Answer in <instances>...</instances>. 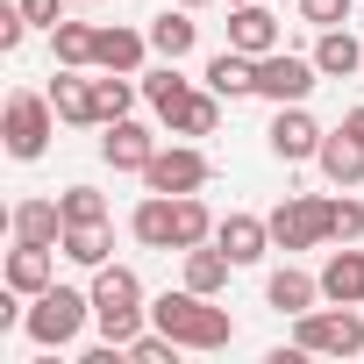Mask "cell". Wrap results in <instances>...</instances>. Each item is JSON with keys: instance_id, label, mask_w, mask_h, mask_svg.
Segmentation results:
<instances>
[{"instance_id": "1", "label": "cell", "mask_w": 364, "mask_h": 364, "mask_svg": "<svg viewBox=\"0 0 364 364\" xmlns=\"http://www.w3.org/2000/svg\"><path fill=\"white\" fill-rule=\"evenodd\" d=\"M150 328H164V336H178L186 350H229L236 343V321H229V307H208V293H157L150 300Z\"/></svg>"}, {"instance_id": "2", "label": "cell", "mask_w": 364, "mask_h": 364, "mask_svg": "<svg viewBox=\"0 0 364 364\" xmlns=\"http://www.w3.org/2000/svg\"><path fill=\"white\" fill-rule=\"evenodd\" d=\"M93 321H100V336L122 343V350L143 336L150 307H143V279H136L129 264H100V272H93Z\"/></svg>"}, {"instance_id": "3", "label": "cell", "mask_w": 364, "mask_h": 364, "mask_svg": "<svg viewBox=\"0 0 364 364\" xmlns=\"http://www.w3.org/2000/svg\"><path fill=\"white\" fill-rule=\"evenodd\" d=\"M93 321V293H79V286H50V293H36L29 300V343L36 350H65V343H79V328Z\"/></svg>"}, {"instance_id": "4", "label": "cell", "mask_w": 364, "mask_h": 364, "mask_svg": "<svg viewBox=\"0 0 364 364\" xmlns=\"http://www.w3.org/2000/svg\"><path fill=\"white\" fill-rule=\"evenodd\" d=\"M293 343L307 350V357H357L364 350V314L357 307H307V314H293Z\"/></svg>"}, {"instance_id": "5", "label": "cell", "mask_w": 364, "mask_h": 364, "mask_svg": "<svg viewBox=\"0 0 364 364\" xmlns=\"http://www.w3.org/2000/svg\"><path fill=\"white\" fill-rule=\"evenodd\" d=\"M272 243H279V250H314V243H328V200H321V193H286V200L272 208Z\"/></svg>"}, {"instance_id": "6", "label": "cell", "mask_w": 364, "mask_h": 364, "mask_svg": "<svg viewBox=\"0 0 364 364\" xmlns=\"http://www.w3.org/2000/svg\"><path fill=\"white\" fill-rule=\"evenodd\" d=\"M50 122H58V107H50V93H15L8 100V122H0V129H8V157H43L50 150Z\"/></svg>"}, {"instance_id": "7", "label": "cell", "mask_w": 364, "mask_h": 364, "mask_svg": "<svg viewBox=\"0 0 364 364\" xmlns=\"http://www.w3.org/2000/svg\"><path fill=\"white\" fill-rule=\"evenodd\" d=\"M314 79H321V65H314V58H293V50H272V58H257V93H264L272 107H293V100H307V93H314Z\"/></svg>"}, {"instance_id": "8", "label": "cell", "mask_w": 364, "mask_h": 364, "mask_svg": "<svg viewBox=\"0 0 364 364\" xmlns=\"http://www.w3.org/2000/svg\"><path fill=\"white\" fill-rule=\"evenodd\" d=\"M208 171H215V164H208L193 143H171V150H157V157L143 164V186H150V193H200Z\"/></svg>"}, {"instance_id": "9", "label": "cell", "mask_w": 364, "mask_h": 364, "mask_svg": "<svg viewBox=\"0 0 364 364\" xmlns=\"http://www.w3.org/2000/svg\"><path fill=\"white\" fill-rule=\"evenodd\" d=\"M321 136H328V129H314V114H307L300 100H293V107H279V114H272V129H264V143H272V157H279V164H307V157L321 150Z\"/></svg>"}, {"instance_id": "10", "label": "cell", "mask_w": 364, "mask_h": 364, "mask_svg": "<svg viewBox=\"0 0 364 364\" xmlns=\"http://www.w3.org/2000/svg\"><path fill=\"white\" fill-rule=\"evenodd\" d=\"M229 50H243V58H272V50H279V22H272L264 0H236V15H229Z\"/></svg>"}, {"instance_id": "11", "label": "cell", "mask_w": 364, "mask_h": 364, "mask_svg": "<svg viewBox=\"0 0 364 364\" xmlns=\"http://www.w3.org/2000/svg\"><path fill=\"white\" fill-rule=\"evenodd\" d=\"M314 279H321V300H336V307H364V250H357V243L328 250V264H321Z\"/></svg>"}, {"instance_id": "12", "label": "cell", "mask_w": 364, "mask_h": 364, "mask_svg": "<svg viewBox=\"0 0 364 364\" xmlns=\"http://www.w3.org/2000/svg\"><path fill=\"white\" fill-rule=\"evenodd\" d=\"M100 157H107L114 171H143V164L157 157V136H150L143 122H129V114H122V122H107V136H100Z\"/></svg>"}, {"instance_id": "13", "label": "cell", "mask_w": 364, "mask_h": 364, "mask_svg": "<svg viewBox=\"0 0 364 364\" xmlns=\"http://www.w3.org/2000/svg\"><path fill=\"white\" fill-rule=\"evenodd\" d=\"M8 286H15L22 300L50 293V286H58V257H50V243H15V250H8Z\"/></svg>"}, {"instance_id": "14", "label": "cell", "mask_w": 364, "mask_h": 364, "mask_svg": "<svg viewBox=\"0 0 364 364\" xmlns=\"http://www.w3.org/2000/svg\"><path fill=\"white\" fill-rule=\"evenodd\" d=\"M314 164H321V178H328V186H364V143H357L350 129H336V136H321V150H314Z\"/></svg>"}, {"instance_id": "15", "label": "cell", "mask_w": 364, "mask_h": 364, "mask_svg": "<svg viewBox=\"0 0 364 364\" xmlns=\"http://www.w3.org/2000/svg\"><path fill=\"white\" fill-rule=\"evenodd\" d=\"M143 50H150V29H100L93 36V65L100 72H143Z\"/></svg>"}, {"instance_id": "16", "label": "cell", "mask_w": 364, "mask_h": 364, "mask_svg": "<svg viewBox=\"0 0 364 364\" xmlns=\"http://www.w3.org/2000/svg\"><path fill=\"white\" fill-rule=\"evenodd\" d=\"M215 243H222L236 264H257V257L272 250V222H257V215H222V222H215Z\"/></svg>"}, {"instance_id": "17", "label": "cell", "mask_w": 364, "mask_h": 364, "mask_svg": "<svg viewBox=\"0 0 364 364\" xmlns=\"http://www.w3.org/2000/svg\"><path fill=\"white\" fill-rule=\"evenodd\" d=\"M8 222H15V243H50V250L65 243V200H22Z\"/></svg>"}, {"instance_id": "18", "label": "cell", "mask_w": 364, "mask_h": 364, "mask_svg": "<svg viewBox=\"0 0 364 364\" xmlns=\"http://www.w3.org/2000/svg\"><path fill=\"white\" fill-rule=\"evenodd\" d=\"M193 43H200V22H193V8H164V15H150V50H157V58H171V65H178Z\"/></svg>"}, {"instance_id": "19", "label": "cell", "mask_w": 364, "mask_h": 364, "mask_svg": "<svg viewBox=\"0 0 364 364\" xmlns=\"http://www.w3.org/2000/svg\"><path fill=\"white\" fill-rule=\"evenodd\" d=\"M264 300H272L279 314H307V307L321 300V279H307L300 264H279V272L264 279Z\"/></svg>"}, {"instance_id": "20", "label": "cell", "mask_w": 364, "mask_h": 364, "mask_svg": "<svg viewBox=\"0 0 364 364\" xmlns=\"http://www.w3.org/2000/svg\"><path fill=\"white\" fill-rule=\"evenodd\" d=\"M208 86H215L222 100L257 93V58H243V50H215V58H208Z\"/></svg>"}, {"instance_id": "21", "label": "cell", "mask_w": 364, "mask_h": 364, "mask_svg": "<svg viewBox=\"0 0 364 364\" xmlns=\"http://www.w3.org/2000/svg\"><path fill=\"white\" fill-rule=\"evenodd\" d=\"M171 243L193 250V243H215V215L200 193H171Z\"/></svg>"}, {"instance_id": "22", "label": "cell", "mask_w": 364, "mask_h": 364, "mask_svg": "<svg viewBox=\"0 0 364 364\" xmlns=\"http://www.w3.org/2000/svg\"><path fill=\"white\" fill-rule=\"evenodd\" d=\"M229 272H236V257H229L222 243H215V250H208V243H193V250H186V286H193V293H208V300H215V293L229 286Z\"/></svg>"}, {"instance_id": "23", "label": "cell", "mask_w": 364, "mask_h": 364, "mask_svg": "<svg viewBox=\"0 0 364 364\" xmlns=\"http://www.w3.org/2000/svg\"><path fill=\"white\" fill-rule=\"evenodd\" d=\"M314 65H321V79H350V72L364 65V43H357L350 29H321V43H314Z\"/></svg>"}, {"instance_id": "24", "label": "cell", "mask_w": 364, "mask_h": 364, "mask_svg": "<svg viewBox=\"0 0 364 364\" xmlns=\"http://www.w3.org/2000/svg\"><path fill=\"white\" fill-rule=\"evenodd\" d=\"M50 107H58V122H79V129H86V122H93V79H79V72L65 65V72L50 79Z\"/></svg>"}, {"instance_id": "25", "label": "cell", "mask_w": 364, "mask_h": 364, "mask_svg": "<svg viewBox=\"0 0 364 364\" xmlns=\"http://www.w3.org/2000/svg\"><path fill=\"white\" fill-rule=\"evenodd\" d=\"M58 250H65L72 264H86V272H100V264H107V250H114V236H107V222H72Z\"/></svg>"}, {"instance_id": "26", "label": "cell", "mask_w": 364, "mask_h": 364, "mask_svg": "<svg viewBox=\"0 0 364 364\" xmlns=\"http://www.w3.org/2000/svg\"><path fill=\"white\" fill-rule=\"evenodd\" d=\"M129 229H136V243H150V250H178V243H171V193H150V200L129 215Z\"/></svg>"}, {"instance_id": "27", "label": "cell", "mask_w": 364, "mask_h": 364, "mask_svg": "<svg viewBox=\"0 0 364 364\" xmlns=\"http://www.w3.org/2000/svg\"><path fill=\"white\" fill-rule=\"evenodd\" d=\"M215 122H222V93H215V86H208V93H186V100L171 107V129H178V136H215Z\"/></svg>"}, {"instance_id": "28", "label": "cell", "mask_w": 364, "mask_h": 364, "mask_svg": "<svg viewBox=\"0 0 364 364\" xmlns=\"http://www.w3.org/2000/svg\"><path fill=\"white\" fill-rule=\"evenodd\" d=\"M93 36H100L93 22H58V29H50V50H58V65L86 72V65H93Z\"/></svg>"}, {"instance_id": "29", "label": "cell", "mask_w": 364, "mask_h": 364, "mask_svg": "<svg viewBox=\"0 0 364 364\" xmlns=\"http://www.w3.org/2000/svg\"><path fill=\"white\" fill-rule=\"evenodd\" d=\"M129 100H136L129 72H107V79H93V122H100V129H107V122H122V114H129Z\"/></svg>"}, {"instance_id": "30", "label": "cell", "mask_w": 364, "mask_h": 364, "mask_svg": "<svg viewBox=\"0 0 364 364\" xmlns=\"http://www.w3.org/2000/svg\"><path fill=\"white\" fill-rule=\"evenodd\" d=\"M186 93H193V86L178 79V65H171V58H164V72H150V79H143V100L157 107V122H171V107L186 100Z\"/></svg>"}, {"instance_id": "31", "label": "cell", "mask_w": 364, "mask_h": 364, "mask_svg": "<svg viewBox=\"0 0 364 364\" xmlns=\"http://www.w3.org/2000/svg\"><path fill=\"white\" fill-rule=\"evenodd\" d=\"M328 243H364V200H350V186L328 200Z\"/></svg>"}, {"instance_id": "32", "label": "cell", "mask_w": 364, "mask_h": 364, "mask_svg": "<svg viewBox=\"0 0 364 364\" xmlns=\"http://www.w3.org/2000/svg\"><path fill=\"white\" fill-rule=\"evenodd\" d=\"M178 350H186V343L164 336V328H143V336L129 343V357H136V364H178Z\"/></svg>"}, {"instance_id": "33", "label": "cell", "mask_w": 364, "mask_h": 364, "mask_svg": "<svg viewBox=\"0 0 364 364\" xmlns=\"http://www.w3.org/2000/svg\"><path fill=\"white\" fill-rule=\"evenodd\" d=\"M58 200H65V229H72V222H107V200H100L93 186H65Z\"/></svg>"}, {"instance_id": "34", "label": "cell", "mask_w": 364, "mask_h": 364, "mask_svg": "<svg viewBox=\"0 0 364 364\" xmlns=\"http://www.w3.org/2000/svg\"><path fill=\"white\" fill-rule=\"evenodd\" d=\"M293 8H300L307 29H343L350 22V0H293Z\"/></svg>"}, {"instance_id": "35", "label": "cell", "mask_w": 364, "mask_h": 364, "mask_svg": "<svg viewBox=\"0 0 364 364\" xmlns=\"http://www.w3.org/2000/svg\"><path fill=\"white\" fill-rule=\"evenodd\" d=\"M15 8L29 15V29H58L65 22V0H15Z\"/></svg>"}, {"instance_id": "36", "label": "cell", "mask_w": 364, "mask_h": 364, "mask_svg": "<svg viewBox=\"0 0 364 364\" xmlns=\"http://www.w3.org/2000/svg\"><path fill=\"white\" fill-rule=\"evenodd\" d=\"M22 36H29V15L22 8H0V50H22Z\"/></svg>"}, {"instance_id": "37", "label": "cell", "mask_w": 364, "mask_h": 364, "mask_svg": "<svg viewBox=\"0 0 364 364\" xmlns=\"http://www.w3.org/2000/svg\"><path fill=\"white\" fill-rule=\"evenodd\" d=\"M343 129H350V136L364 143V107H350V114H343Z\"/></svg>"}, {"instance_id": "38", "label": "cell", "mask_w": 364, "mask_h": 364, "mask_svg": "<svg viewBox=\"0 0 364 364\" xmlns=\"http://www.w3.org/2000/svg\"><path fill=\"white\" fill-rule=\"evenodd\" d=\"M178 8H208V0H178Z\"/></svg>"}]
</instances>
